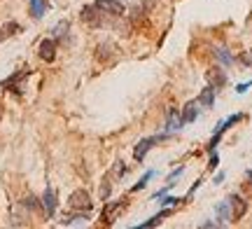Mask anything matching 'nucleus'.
Here are the masks:
<instances>
[{"label":"nucleus","mask_w":252,"mask_h":229,"mask_svg":"<svg viewBox=\"0 0 252 229\" xmlns=\"http://www.w3.org/2000/svg\"><path fill=\"white\" fill-rule=\"evenodd\" d=\"M2 31H5V37H9V35H17L19 24H5V26H2Z\"/></svg>","instance_id":"393cba45"},{"label":"nucleus","mask_w":252,"mask_h":229,"mask_svg":"<svg viewBox=\"0 0 252 229\" xmlns=\"http://www.w3.org/2000/svg\"><path fill=\"white\" fill-rule=\"evenodd\" d=\"M2 40H5V31L0 28V42H2Z\"/></svg>","instance_id":"2f4dec72"},{"label":"nucleus","mask_w":252,"mask_h":229,"mask_svg":"<svg viewBox=\"0 0 252 229\" xmlns=\"http://www.w3.org/2000/svg\"><path fill=\"white\" fill-rule=\"evenodd\" d=\"M171 208H166V211H161V213H157V215H154V218H150V220L147 222H143V225H138V229H147V227H157V225H161V220L163 218H168V215H171Z\"/></svg>","instance_id":"dca6fc26"},{"label":"nucleus","mask_w":252,"mask_h":229,"mask_svg":"<svg viewBox=\"0 0 252 229\" xmlns=\"http://www.w3.org/2000/svg\"><path fill=\"white\" fill-rule=\"evenodd\" d=\"M28 73H31L28 68H21L19 73H14L12 77H7V80L2 82V89H7V92H17V94H21V89H24V87H21V80H24V77H28Z\"/></svg>","instance_id":"1a4fd4ad"},{"label":"nucleus","mask_w":252,"mask_h":229,"mask_svg":"<svg viewBox=\"0 0 252 229\" xmlns=\"http://www.w3.org/2000/svg\"><path fill=\"white\" fill-rule=\"evenodd\" d=\"M94 5H96V9H98L103 17L105 14L108 17H124L126 14V5L122 0H96Z\"/></svg>","instance_id":"f03ea898"},{"label":"nucleus","mask_w":252,"mask_h":229,"mask_svg":"<svg viewBox=\"0 0 252 229\" xmlns=\"http://www.w3.org/2000/svg\"><path fill=\"white\" fill-rule=\"evenodd\" d=\"M213 54H215V59H217V64H222L224 65V68H229V65H234V54H231V52H229V49H226V47H215V49H213Z\"/></svg>","instance_id":"f8f14e48"},{"label":"nucleus","mask_w":252,"mask_h":229,"mask_svg":"<svg viewBox=\"0 0 252 229\" xmlns=\"http://www.w3.org/2000/svg\"><path fill=\"white\" fill-rule=\"evenodd\" d=\"M245 180H248V183H250V187H252V168L248 171V173H245Z\"/></svg>","instance_id":"7c9ffc66"},{"label":"nucleus","mask_w":252,"mask_h":229,"mask_svg":"<svg viewBox=\"0 0 252 229\" xmlns=\"http://www.w3.org/2000/svg\"><path fill=\"white\" fill-rule=\"evenodd\" d=\"M68 31H70V24H68V21H61V24H56V26H54V31H52V37H54V40L68 37Z\"/></svg>","instance_id":"6ab92c4d"},{"label":"nucleus","mask_w":252,"mask_h":229,"mask_svg":"<svg viewBox=\"0 0 252 229\" xmlns=\"http://www.w3.org/2000/svg\"><path fill=\"white\" fill-rule=\"evenodd\" d=\"M250 56H252V52H250Z\"/></svg>","instance_id":"72a5a7b5"},{"label":"nucleus","mask_w":252,"mask_h":229,"mask_svg":"<svg viewBox=\"0 0 252 229\" xmlns=\"http://www.w3.org/2000/svg\"><path fill=\"white\" fill-rule=\"evenodd\" d=\"M178 203L180 199H175V196H166V194L161 196V206H178Z\"/></svg>","instance_id":"a878e982"},{"label":"nucleus","mask_w":252,"mask_h":229,"mask_svg":"<svg viewBox=\"0 0 252 229\" xmlns=\"http://www.w3.org/2000/svg\"><path fill=\"white\" fill-rule=\"evenodd\" d=\"M126 206H128V199H126V196L117 199V201H108L105 208H103V222H105V225H112V222L119 218V213L126 211Z\"/></svg>","instance_id":"7ed1b4c3"},{"label":"nucleus","mask_w":252,"mask_h":229,"mask_svg":"<svg viewBox=\"0 0 252 229\" xmlns=\"http://www.w3.org/2000/svg\"><path fill=\"white\" fill-rule=\"evenodd\" d=\"M215 87H210V84H208L206 89H203V92L198 94V105H201V108H213V105H215Z\"/></svg>","instance_id":"ddd939ff"},{"label":"nucleus","mask_w":252,"mask_h":229,"mask_svg":"<svg viewBox=\"0 0 252 229\" xmlns=\"http://www.w3.org/2000/svg\"><path fill=\"white\" fill-rule=\"evenodd\" d=\"M198 101H189L185 108H180V112H182V119H185V124H191L194 119H196V115H198Z\"/></svg>","instance_id":"2eb2a0df"},{"label":"nucleus","mask_w":252,"mask_h":229,"mask_svg":"<svg viewBox=\"0 0 252 229\" xmlns=\"http://www.w3.org/2000/svg\"><path fill=\"white\" fill-rule=\"evenodd\" d=\"M28 2H31V14H33V19H42V17H45L47 0H28Z\"/></svg>","instance_id":"f3484780"},{"label":"nucleus","mask_w":252,"mask_h":229,"mask_svg":"<svg viewBox=\"0 0 252 229\" xmlns=\"http://www.w3.org/2000/svg\"><path fill=\"white\" fill-rule=\"evenodd\" d=\"M56 52H59V42H56L54 37H45V40H40V45H37V56L47 61V64H52L56 59Z\"/></svg>","instance_id":"20e7f679"},{"label":"nucleus","mask_w":252,"mask_h":229,"mask_svg":"<svg viewBox=\"0 0 252 229\" xmlns=\"http://www.w3.org/2000/svg\"><path fill=\"white\" fill-rule=\"evenodd\" d=\"M80 17H82V21H84V24H89V26H100V19H103V14L96 9V5H84Z\"/></svg>","instance_id":"9d476101"},{"label":"nucleus","mask_w":252,"mask_h":229,"mask_svg":"<svg viewBox=\"0 0 252 229\" xmlns=\"http://www.w3.org/2000/svg\"><path fill=\"white\" fill-rule=\"evenodd\" d=\"M126 171H128V168H126V166L122 164V162H117V168H115V173H117V178H122V175H126Z\"/></svg>","instance_id":"bb28decb"},{"label":"nucleus","mask_w":252,"mask_h":229,"mask_svg":"<svg viewBox=\"0 0 252 229\" xmlns=\"http://www.w3.org/2000/svg\"><path fill=\"white\" fill-rule=\"evenodd\" d=\"M217 164H220V157H217L215 152H213V157H210V164H208V168L213 171V168H217Z\"/></svg>","instance_id":"cd10ccee"},{"label":"nucleus","mask_w":252,"mask_h":229,"mask_svg":"<svg viewBox=\"0 0 252 229\" xmlns=\"http://www.w3.org/2000/svg\"><path fill=\"white\" fill-rule=\"evenodd\" d=\"M40 203H42V211H45L47 218H54V213H56V206H59V201H56V192L52 190V187H47V190H45V194H42Z\"/></svg>","instance_id":"0eeeda50"},{"label":"nucleus","mask_w":252,"mask_h":229,"mask_svg":"<svg viewBox=\"0 0 252 229\" xmlns=\"http://www.w3.org/2000/svg\"><path fill=\"white\" fill-rule=\"evenodd\" d=\"M166 127H168V133H175V131H180V129L185 127L180 108H175V105L168 108V112H166Z\"/></svg>","instance_id":"423d86ee"},{"label":"nucleus","mask_w":252,"mask_h":229,"mask_svg":"<svg viewBox=\"0 0 252 229\" xmlns=\"http://www.w3.org/2000/svg\"><path fill=\"white\" fill-rule=\"evenodd\" d=\"M112 52H115V45L112 42H103V45H98V59L100 61H108L110 56H112Z\"/></svg>","instance_id":"aec40b11"},{"label":"nucleus","mask_w":252,"mask_h":229,"mask_svg":"<svg viewBox=\"0 0 252 229\" xmlns=\"http://www.w3.org/2000/svg\"><path fill=\"white\" fill-rule=\"evenodd\" d=\"M21 206H26L28 211H37V208H42V203L37 201V199L33 196V194H31V196H26V199L21 201Z\"/></svg>","instance_id":"412c9836"},{"label":"nucleus","mask_w":252,"mask_h":229,"mask_svg":"<svg viewBox=\"0 0 252 229\" xmlns=\"http://www.w3.org/2000/svg\"><path fill=\"white\" fill-rule=\"evenodd\" d=\"M0 117H2V110H0Z\"/></svg>","instance_id":"473e14b6"},{"label":"nucleus","mask_w":252,"mask_h":229,"mask_svg":"<svg viewBox=\"0 0 252 229\" xmlns=\"http://www.w3.org/2000/svg\"><path fill=\"white\" fill-rule=\"evenodd\" d=\"M110 190H112V183H110V178H105L103 185H100V199H103V201L110 199Z\"/></svg>","instance_id":"5701e85b"},{"label":"nucleus","mask_w":252,"mask_h":229,"mask_svg":"<svg viewBox=\"0 0 252 229\" xmlns=\"http://www.w3.org/2000/svg\"><path fill=\"white\" fill-rule=\"evenodd\" d=\"M68 206L72 211H84L89 213L94 208V201H91V194L87 190H75V192L68 196Z\"/></svg>","instance_id":"f257e3e1"},{"label":"nucleus","mask_w":252,"mask_h":229,"mask_svg":"<svg viewBox=\"0 0 252 229\" xmlns=\"http://www.w3.org/2000/svg\"><path fill=\"white\" fill-rule=\"evenodd\" d=\"M231 220H234V218H231V206H229V199H226L224 203L217 206V225L222 227V225H229Z\"/></svg>","instance_id":"4468645a"},{"label":"nucleus","mask_w":252,"mask_h":229,"mask_svg":"<svg viewBox=\"0 0 252 229\" xmlns=\"http://www.w3.org/2000/svg\"><path fill=\"white\" fill-rule=\"evenodd\" d=\"M168 133H161V136H154V138H143V140H138V145L133 147V159L135 162H143L145 157H147V152L154 147V143H159L161 138H166Z\"/></svg>","instance_id":"39448f33"},{"label":"nucleus","mask_w":252,"mask_h":229,"mask_svg":"<svg viewBox=\"0 0 252 229\" xmlns=\"http://www.w3.org/2000/svg\"><path fill=\"white\" fill-rule=\"evenodd\" d=\"M250 87H252V80H250V82H245V84H238V87H236V92H238V94H245L248 89H250Z\"/></svg>","instance_id":"c85d7f7f"},{"label":"nucleus","mask_w":252,"mask_h":229,"mask_svg":"<svg viewBox=\"0 0 252 229\" xmlns=\"http://www.w3.org/2000/svg\"><path fill=\"white\" fill-rule=\"evenodd\" d=\"M182 173H185V166H180V168H175V171H173V173L168 175V180H166V185H171V187H173V185H175V180H178V178H180Z\"/></svg>","instance_id":"b1692460"},{"label":"nucleus","mask_w":252,"mask_h":229,"mask_svg":"<svg viewBox=\"0 0 252 229\" xmlns=\"http://www.w3.org/2000/svg\"><path fill=\"white\" fill-rule=\"evenodd\" d=\"M87 220H89V213L75 211V215H65L63 225H82V222H87Z\"/></svg>","instance_id":"a211bd4d"},{"label":"nucleus","mask_w":252,"mask_h":229,"mask_svg":"<svg viewBox=\"0 0 252 229\" xmlns=\"http://www.w3.org/2000/svg\"><path fill=\"white\" fill-rule=\"evenodd\" d=\"M152 178H154V171H147V173H145L143 178H140V180H138V183L131 187V192H138V190H143L145 185H147V180H152Z\"/></svg>","instance_id":"4be33fe9"},{"label":"nucleus","mask_w":252,"mask_h":229,"mask_svg":"<svg viewBox=\"0 0 252 229\" xmlns=\"http://www.w3.org/2000/svg\"><path fill=\"white\" fill-rule=\"evenodd\" d=\"M229 206H231V218H234L236 222L243 220V215L248 213V201L241 199L238 194H231V196H229Z\"/></svg>","instance_id":"6e6552de"},{"label":"nucleus","mask_w":252,"mask_h":229,"mask_svg":"<svg viewBox=\"0 0 252 229\" xmlns=\"http://www.w3.org/2000/svg\"><path fill=\"white\" fill-rule=\"evenodd\" d=\"M206 77H208V82H210V87H215V89H220V87H224L226 84V73L222 70V68H213V70H208Z\"/></svg>","instance_id":"9b49d317"},{"label":"nucleus","mask_w":252,"mask_h":229,"mask_svg":"<svg viewBox=\"0 0 252 229\" xmlns=\"http://www.w3.org/2000/svg\"><path fill=\"white\" fill-rule=\"evenodd\" d=\"M222 180H224V173H217V175H215V185H220Z\"/></svg>","instance_id":"c756f323"}]
</instances>
